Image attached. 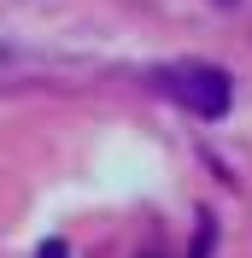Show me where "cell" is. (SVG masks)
I'll return each mask as SVG.
<instances>
[{
    "label": "cell",
    "instance_id": "cell-1",
    "mask_svg": "<svg viewBox=\"0 0 252 258\" xmlns=\"http://www.w3.org/2000/svg\"><path fill=\"white\" fill-rule=\"evenodd\" d=\"M153 88H158V94H170L176 106H188V112L205 117V123H211V117H223V112H229V100H235L229 71H223V64H200V59L153 71Z\"/></svg>",
    "mask_w": 252,
    "mask_h": 258
},
{
    "label": "cell",
    "instance_id": "cell-2",
    "mask_svg": "<svg viewBox=\"0 0 252 258\" xmlns=\"http://www.w3.org/2000/svg\"><path fill=\"white\" fill-rule=\"evenodd\" d=\"M211 235H217V223L200 217V235H194V252H188V258H211Z\"/></svg>",
    "mask_w": 252,
    "mask_h": 258
},
{
    "label": "cell",
    "instance_id": "cell-3",
    "mask_svg": "<svg viewBox=\"0 0 252 258\" xmlns=\"http://www.w3.org/2000/svg\"><path fill=\"white\" fill-rule=\"evenodd\" d=\"M35 258H71V246L53 235V241H41V246H35Z\"/></svg>",
    "mask_w": 252,
    "mask_h": 258
},
{
    "label": "cell",
    "instance_id": "cell-4",
    "mask_svg": "<svg viewBox=\"0 0 252 258\" xmlns=\"http://www.w3.org/2000/svg\"><path fill=\"white\" fill-rule=\"evenodd\" d=\"M217 6H235V0H217Z\"/></svg>",
    "mask_w": 252,
    "mask_h": 258
}]
</instances>
